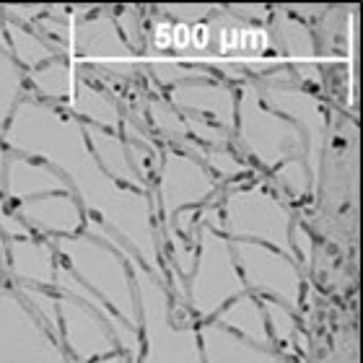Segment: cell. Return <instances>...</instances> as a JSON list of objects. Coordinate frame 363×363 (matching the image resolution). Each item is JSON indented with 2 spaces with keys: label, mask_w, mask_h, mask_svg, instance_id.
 Segmentation results:
<instances>
[{
  "label": "cell",
  "mask_w": 363,
  "mask_h": 363,
  "mask_svg": "<svg viewBox=\"0 0 363 363\" xmlns=\"http://www.w3.org/2000/svg\"><path fill=\"white\" fill-rule=\"evenodd\" d=\"M220 192L216 177L187 153L172 145L161 148V167L153 179L151 197L159 220V236L174 231V218L182 211L203 208Z\"/></svg>",
  "instance_id": "cell-7"
},
{
  "label": "cell",
  "mask_w": 363,
  "mask_h": 363,
  "mask_svg": "<svg viewBox=\"0 0 363 363\" xmlns=\"http://www.w3.org/2000/svg\"><path fill=\"white\" fill-rule=\"evenodd\" d=\"M187 309L197 322H211L228 301L247 294L236 270L228 236L218 228L200 226L195 239V267L184 280Z\"/></svg>",
  "instance_id": "cell-6"
},
{
  "label": "cell",
  "mask_w": 363,
  "mask_h": 363,
  "mask_svg": "<svg viewBox=\"0 0 363 363\" xmlns=\"http://www.w3.org/2000/svg\"><path fill=\"white\" fill-rule=\"evenodd\" d=\"M179 114H192L200 120H208L218 128L234 133L236 125V86L223 78H203V81H187L167 91L164 96Z\"/></svg>",
  "instance_id": "cell-14"
},
{
  "label": "cell",
  "mask_w": 363,
  "mask_h": 363,
  "mask_svg": "<svg viewBox=\"0 0 363 363\" xmlns=\"http://www.w3.org/2000/svg\"><path fill=\"white\" fill-rule=\"evenodd\" d=\"M234 143L257 161L265 172H275L291 159H303L306 140L294 122L280 117L262 101L255 81L236 86Z\"/></svg>",
  "instance_id": "cell-5"
},
{
  "label": "cell",
  "mask_w": 363,
  "mask_h": 363,
  "mask_svg": "<svg viewBox=\"0 0 363 363\" xmlns=\"http://www.w3.org/2000/svg\"><path fill=\"white\" fill-rule=\"evenodd\" d=\"M205 363H286L275 348H262L236 337L216 322H197Z\"/></svg>",
  "instance_id": "cell-18"
},
{
  "label": "cell",
  "mask_w": 363,
  "mask_h": 363,
  "mask_svg": "<svg viewBox=\"0 0 363 363\" xmlns=\"http://www.w3.org/2000/svg\"><path fill=\"white\" fill-rule=\"evenodd\" d=\"M6 39H8V52H11V57H13L16 65H18L23 73L42 68L45 62L55 60V57H62V55L57 52L45 37H39L31 26L8 21V18H6Z\"/></svg>",
  "instance_id": "cell-23"
},
{
  "label": "cell",
  "mask_w": 363,
  "mask_h": 363,
  "mask_svg": "<svg viewBox=\"0 0 363 363\" xmlns=\"http://www.w3.org/2000/svg\"><path fill=\"white\" fill-rule=\"evenodd\" d=\"M45 3H3L0 6V13H3V18H8V21H16V23H23V26H34V23L42 18V16L47 13Z\"/></svg>",
  "instance_id": "cell-32"
},
{
  "label": "cell",
  "mask_w": 363,
  "mask_h": 363,
  "mask_svg": "<svg viewBox=\"0 0 363 363\" xmlns=\"http://www.w3.org/2000/svg\"><path fill=\"white\" fill-rule=\"evenodd\" d=\"M26 236H34L31 228L16 216L13 205L0 195V239H26Z\"/></svg>",
  "instance_id": "cell-33"
},
{
  "label": "cell",
  "mask_w": 363,
  "mask_h": 363,
  "mask_svg": "<svg viewBox=\"0 0 363 363\" xmlns=\"http://www.w3.org/2000/svg\"><path fill=\"white\" fill-rule=\"evenodd\" d=\"M52 192H70L65 177L52 169L50 164L29 156L11 153L6 167V184H3V197L11 205L26 203L34 197L52 195Z\"/></svg>",
  "instance_id": "cell-17"
},
{
  "label": "cell",
  "mask_w": 363,
  "mask_h": 363,
  "mask_svg": "<svg viewBox=\"0 0 363 363\" xmlns=\"http://www.w3.org/2000/svg\"><path fill=\"white\" fill-rule=\"evenodd\" d=\"M112 16H114V23H117L120 37L125 39V45H128L135 55L145 52V39H148V31H145V26H143V13H140V8L125 6Z\"/></svg>",
  "instance_id": "cell-29"
},
{
  "label": "cell",
  "mask_w": 363,
  "mask_h": 363,
  "mask_svg": "<svg viewBox=\"0 0 363 363\" xmlns=\"http://www.w3.org/2000/svg\"><path fill=\"white\" fill-rule=\"evenodd\" d=\"M60 257L55 244L42 236L26 239H0V270H6L11 283L52 288Z\"/></svg>",
  "instance_id": "cell-15"
},
{
  "label": "cell",
  "mask_w": 363,
  "mask_h": 363,
  "mask_svg": "<svg viewBox=\"0 0 363 363\" xmlns=\"http://www.w3.org/2000/svg\"><path fill=\"white\" fill-rule=\"evenodd\" d=\"M8 156H11V151H8L6 145L0 143V195H3V184H6V167H8Z\"/></svg>",
  "instance_id": "cell-35"
},
{
  "label": "cell",
  "mask_w": 363,
  "mask_h": 363,
  "mask_svg": "<svg viewBox=\"0 0 363 363\" xmlns=\"http://www.w3.org/2000/svg\"><path fill=\"white\" fill-rule=\"evenodd\" d=\"M68 112L76 120L84 122V125H96V128L120 133V125H122L120 101L109 91L96 86L86 76H76V81H73V96L68 101Z\"/></svg>",
  "instance_id": "cell-19"
},
{
  "label": "cell",
  "mask_w": 363,
  "mask_h": 363,
  "mask_svg": "<svg viewBox=\"0 0 363 363\" xmlns=\"http://www.w3.org/2000/svg\"><path fill=\"white\" fill-rule=\"evenodd\" d=\"M0 363H70L11 283H0Z\"/></svg>",
  "instance_id": "cell-10"
},
{
  "label": "cell",
  "mask_w": 363,
  "mask_h": 363,
  "mask_svg": "<svg viewBox=\"0 0 363 363\" xmlns=\"http://www.w3.org/2000/svg\"><path fill=\"white\" fill-rule=\"evenodd\" d=\"M57 309H60V345L70 363H91L120 350L104 319L86 303L73 296L57 294Z\"/></svg>",
  "instance_id": "cell-13"
},
{
  "label": "cell",
  "mask_w": 363,
  "mask_h": 363,
  "mask_svg": "<svg viewBox=\"0 0 363 363\" xmlns=\"http://www.w3.org/2000/svg\"><path fill=\"white\" fill-rule=\"evenodd\" d=\"M259 303H262V311H265V322H267V333H270L272 348L283 350L291 348L296 342V335H298V319H296V311L286 303L275 301V298H265L259 296Z\"/></svg>",
  "instance_id": "cell-27"
},
{
  "label": "cell",
  "mask_w": 363,
  "mask_h": 363,
  "mask_svg": "<svg viewBox=\"0 0 363 363\" xmlns=\"http://www.w3.org/2000/svg\"><path fill=\"white\" fill-rule=\"evenodd\" d=\"M13 291L18 294L26 309L39 319V325L45 327L47 333L60 340V309H57V291L52 288H39V286H26V283H11Z\"/></svg>",
  "instance_id": "cell-25"
},
{
  "label": "cell",
  "mask_w": 363,
  "mask_h": 363,
  "mask_svg": "<svg viewBox=\"0 0 363 363\" xmlns=\"http://www.w3.org/2000/svg\"><path fill=\"white\" fill-rule=\"evenodd\" d=\"M23 96H26V76L13 57L0 50V133L6 130L11 114Z\"/></svg>",
  "instance_id": "cell-26"
},
{
  "label": "cell",
  "mask_w": 363,
  "mask_h": 363,
  "mask_svg": "<svg viewBox=\"0 0 363 363\" xmlns=\"http://www.w3.org/2000/svg\"><path fill=\"white\" fill-rule=\"evenodd\" d=\"M23 76H26V96L68 109V101L73 96V81H76L73 62L68 57H55L42 68L29 70Z\"/></svg>",
  "instance_id": "cell-22"
},
{
  "label": "cell",
  "mask_w": 363,
  "mask_h": 363,
  "mask_svg": "<svg viewBox=\"0 0 363 363\" xmlns=\"http://www.w3.org/2000/svg\"><path fill=\"white\" fill-rule=\"evenodd\" d=\"M81 125H84V122H81ZM84 135H86V143H89L91 153H94V159H96V164L104 169L114 182H120L125 187L151 192L143 182L138 179V174L133 172V167H130L128 148H125V140H122L120 133L96 128V125H84Z\"/></svg>",
  "instance_id": "cell-20"
},
{
  "label": "cell",
  "mask_w": 363,
  "mask_h": 363,
  "mask_svg": "<svg viewBox=\"0 0 363 363\" xmlns=\"http://www.w3.org/2000/svg\"><path fill=\"white\" fill-rule=\"evenodd\" d=\"M211 322H216V325H220L223 330L234 333L236 337H242L247 342H255V345H262V348H272L265 311H262L259 296L255 294L236 296L234 301H228Z\"/></svg>",
  "instance_id": "cell-21"
},
{
  "label": "cell",
  "mask_w": 363,
  "mask_h": 363,
  "mask_svg": "<svg viewBox=\"0 0 363 363\" xmlns=\"http://www.w3.org/2000/svg\"><path fill=\"white\" fill-rule=\"evenodd\" d=\"M91 363H130L128 356L122 353V350H114V353H109V356H101L96 358V361H91Z\"/></svg>",
  "instance_id": "cell-36"
},
{
  "label": "cell",
  "mask_w": 363,
  "mask_h": 363,
  "mask_svg": "<svg viewBox=\"0 0 363 363\" xmlns=\"http://www.w3.org/2000/svg\"><path fill=\"white\" fill-rule=\"evenodd\" d=\"M270 37L272 47H278L280 55L291 62V76L294 81L317 94V89L325 86L322 65H319V50L314 39V26L296 18L286 6L272 8L270 13Z\"/></svg>",
  "instance_id": "cell-12"
},
{
  "label": "cell",
  "mask_w": 363,
  "mask_h": 363,
  "mask_svg": "<svg viewBox=\"0 0 363 363\" xmlns=\"http://www.w3.org/2000/svg\"><path fill=\"white\" fill-rule=\"evenodd\" d=\"M291 250H294L296 265L303 267V270H309L311 257H314V236H311V231L303 226L298 218H296L294 226H291Z\"/></svg>",
  "instance_id": "cell-31"
},
{
  "label": "cell",
  "mask_w": 363,
  "mask_h": 363,
  "mask_svg": "<svg viewBox=\"0 0 363 363\" xmlns=\"http://www.w3.org/2000/svg\"><path fill=\"white\" fill-rule=\"evenodd\" d=\"M275 182L280 184V189H286L288 195L294 200H303L309 197L314 189H311V177H309V167L303 159H291L286 164H280L275 172H272Z\"/></svg>",
  "instance_id": "cell-28"
},
{
  "label": "cell",
  "mask_w": 363,
  "mask_h": 363,
  "mask_svg": "<svg viewBox=\"0 0 363 363\" xmlns=\"http://www.w3.org/2000/svg\"><path fill=\"white\" fill-rule=\"evenodd\" d=\"M220 220L228 239L267 244L294 259L291 250V226L294 211L291 205L272 192L262 182H239L223 192L220 200Z\"/></svg>",
  "instance_id": "cell-4"
},
{
  "label": "cell",
  "mask_w": 363,
  "mask_h": 363,
  "mask_svg": "<svg viewBox=\"0 0 363 363\" xmlns=\"http://www.w3.org/2000/svg\"><path fill=\"white\" fill-rule=\"evenodd\" d=\"M145 106H148V122L145 125L161 145H179L182 140H187L189 133L187 125H184V117L169 104L167 99L153 96L145 101Z\"/></svg>",
  "instance_id": "cell-24"
},
{
  "label": "cell",
  "mask_w": 363,
  "mask_h": 363,
  "mask_svg": "<svg viewBox=\"0 0 363 363\" xmlns=\"http://www.w3.org/2000/svg\"><path fill=\"white\" fill-rule=\"evenodd\" d=\"M228 11V13L234 16V18H239V21H247V23H257V26H265L267 21H270V13L272 8L270 6H262V3H247V6H239V3H231V6H223Z\"/></svg>",
  "instance_id": "cell-34"
},
{
  "label": "cell",
  "mask_w": 363,
  "mask_h": 363,
  "mask_svg": "<svg viewBox=\"0 0 363 363\" xmlns=\"http://www.w3.org/2000/svg\"><path fill=\"white\" fill-rule=\"evenodd\" d=\"M84 234L109 244L112 250L120 252L130 267L133 286H135L138 314H140L138 333L143 340L138 363H205L200 335H197V319L192 317L187 303L177 301L172 291L104 223L86 216Z\"/></svg>",
  "instance_id": "cell-2"
},
{
  "label": "cell",
  "mask_w": 363,
  "mask_h": 363,
  "mask_svg": "<svg viewBox=\"0 0 363 363\" xmlns=\"http://www.w3.org/2000/svg\"><path fill=\"white\" fill-rule=\"evenodd\" d=\"M228 242L247 294L275 298L294 311L298 309L303 298V270L296 265V259L259 242H244V239H228Z\"/></svg>",
  "instance_id": "cell-9"
},
{
  "label": "cell",
  "mask_w": 363,
  "mask_h": 363,
  "mask_svg": "<svg viewBox=\"0 0 363 363\" xmlns=\"http://www.w3.org/2000/svg\"><path fill=\"white\" fill-rule=\"evenodd\" d=\"M0 143L11 153L39 159L57 169L86 216L114 231L169 288L151 192L125 187L99 167L86 143L81 120L57 104L23 96L0 133Z\"/></svg>",
  "instance_id": "cell-1"
},
{
  "label": "cell",
  "mask_w": 363,
  "mask_h": 363,
  "mask_svg": "<svg viewBox=\"0 0 363 363\" xmlns=\"http://www.w3.org/2000/svg\"><path fill=\"white\" fill-rule=\"evenodd\" d=\"M255 86L272 112L294 122L303 135L306 140L303 161L309 167L311 189H317L322 167H325L327 135H330V117H327V106L322 96L303 86L291 84V81H255Z\"/></svg>",
  "instance_id": "cell-8"
},
{
  "label": "cell",
  "mask_w": 363,
  "mask_h": 363,
  "mask_svg": "<svg viewBox=\"0 0 363 363\" xmlns=\"http://www.w3.org/2000/svg\"><path fill=\"white\" fill-rule=\"evenodd\" d=\"M13 211L31 228V234L50 239V242L60 236L84 234L86 211L73 192H52V195L34 197V200L13 205Z\"/></svg>",
  "instance_id": "cell-16"
},
{
  "label": "cell",
  "mask_w": 363,
  "mask_h": 363,
  "mask_svg": "<svg viewBox=\"0 0 363 363\" xmlns=\"http://www.w3.org/2000/svg\"><path fill=\"white\" fill-rule=\"evenodd\" d=\"M73 55L81 62H89L96 73L109 70L114 76H130V70L138 68V55L125 45L112 11H106L104 6H99L91 16L73 23L70 57Z\"/></svg>",
  "instance_id": "cell-11"
},
{
  "label": "cell",
  "mask_w": 363,
  "mask_h": 363,
  "mask_svg": "<svg viewBox=\"0 0 363 363\" xmlns=\"http://www.w3.org/2000/svg\"><path fill=\"white\" fill-rule=\"evenodd\" d=\"M52 244L62 265L101 301L109 303L130 327L138 330L140 314H138L135 286L120 252L86 234L60 236V239H52Z\"/></svg>",
  "instance_id": "cell-3"
},
{
  "label": "cell",
  "mask_w": 363,
  "mask_h": 363,
  "mask_svg": "<svg viewBox=\"0 0 363 363\" xmlns=\"http://www.w3.org/2000/svg\"><path fill=\"white\" fill-rule=\"evenodd\" d=\"M216 8L218 6H213V3H172V6H159V13L182 26H197V23L208 21Z\"/></svg>",
  "instance_id": "cell-30"
}]
</instances>
